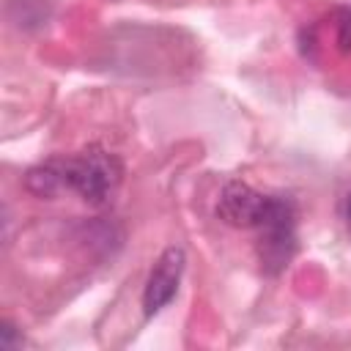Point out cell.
I'll return each instance as SVG.
<instances>
[{"mask_svg":"<svg viewBox=\"0 0 351 351\" xmlns=\"http://www.w3.org/2000/svg\"><path fill=\"white\" fill-rule=\"evenodd\" d=\"M0 346H3V348H16V346H22V335H19L16 326L8 324V321H3V326H0Z\"/></svg>","mask_w":351,"mask_h":351,"instance_id":"obj_6","label":"cell"},{"mask_svg":"<svg viewBox=\"0 0 351 351\" xmlns=\"http://www.w3.org/2000/svg\"><path fill=\"white\" fill-rule=\"evenodd\" d=\"M184 266H186V255L181 247H167L156 258V263L148 271L145 288H143V313L148 318L162 313L173 302L178 282H181V274H184Z\"/></svg>","mask_w":351,"mask_h":351,"instance_id":"obj_4","label":"cell"},{"mask_svg":"<svg viewBox=\"0 0 351 351\" xmlns=\"http://www.w3.org/2000/svg\"><path fill=\"white\" fill-rule=\"evenodd\" d=\"M282 203V197L263 195L244 181H228L217 200V217L230 228H261Z\"/></svg>","mask_w":351,"mask_h":351,"instance_id":"obj_3","label":"cell"},{"mask_svg":"<svg viewBox=\"0 0 351 351\" xmlns=\"http://www.w3.org/2000/svg\"><path fill=\"white\" fill-rule=\"evenodd\" d=\"M258 263L266 274H280L296 255V208L288 197L277 206V211L258 228L255 241Z\"/></svg>","mask_w":351,"mask_h":351,"instance_id":"obj_2","label":"cell"},{"mask_svg":"<svg viewBox=\"0 0 351 351\" xmlns=\"http://www.w3.org/2000/svg\"><path fill=\"white\" fill-rule=\"evenodd\" d=\"M52 165L60 178V189L77 192L90 206L110 203V197L115 195V189L121 186V178H123L121 159L115 154L99 151V148L71 154V156H55Z\"/></svg>","mask_w":351,"mask_h":351,"instance_id":"obj_1","label":"cell"},{"mask_svg":"<svg viewBox=\"0 0 351 351\" xmlns=\"http://www.w3.org/2000/svg\"><path fill=\"white\" fill-rule=\"evenodd\" d=\"M337 47L343 52H351V14L348 11L337 14Z\"/></svg>","mask_w":351,"mask_h":351,"instance_id":"obj_5","label":"cell"},{"mask_svg":"<svg viewBox=\"0 0 351 351\" xmlns=\"http://www.w3.org/2000/svg\"><path fill=\"white\" fill-rule=\"evenodd\" d=\"M343 211H346V222L351 225V192H348V197H346V206H343Z\"/></svg>","mask_w":351,"mask_h":351,"instance_id":"obj_7","label":"cell"}]
</instances>
